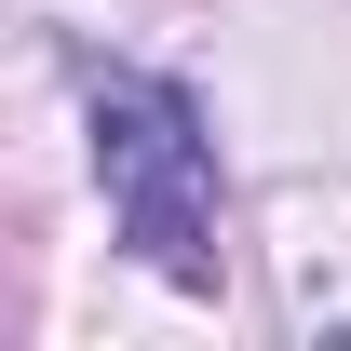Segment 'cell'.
Wrapping results in <instances>:
<instances>
[{
  "instance_id": "obj_1",
  "label": "cell",
  "mask_w": 351,
  "mask_h": 351,
  "mask_svg": "<svg viewBox=\"0 0 351 351\" xmlns=\"http://www.w3.org/2000/svg\"><path fill=\"white\" fill-rule=\"evenodd\" d=\"M95 95V176L122 203V243L162 284L217 298V149H203V108L149 68H82Z\"/></svg>"
}]
</instances>
